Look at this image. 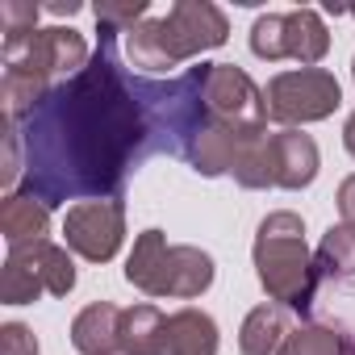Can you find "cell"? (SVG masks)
<instances>
[{
  "instance_id": "obj_1",
  "label": "cell",
  "mask_w": 355,
  "mask_h": 355,
  "mask_svg": "<svg viewBox=\"0 0 355 355\" xmlns=\"http://www.w3.org/2000/svg\"><path fill=\"white\" fill-rule=\"evenodd\" d=\"M96 34L101 46L88 67L55 84L17 125L26 150V180L17 193L46 209L67 201H121L130 171L159 150L146 76L121 67L113 30L96 26Z\"/></svg>"
},
{
  "instance_id": "obj_2",
  "label": "cell",
  "mask_w": 355,
  "mask_h": 355,
  "mask_svg": "<svg viewBox=\"0 0 355 355\" xmlns=\"http://www.w3.org/2000/svg\"><path fill=\"white\" fill-rule=\"evenodd\" d=\"M230 21L209 0H175L163 17H146L134 34H125V59L142 76H163L205 51L226 46Z\"/></svg>"
},
{
  "instance_id": "obj_3",
  "label": "cell",
  "mask_w": 355,
  "mask_h": 355,
  "mask_svg": "<svg viewBox=\"0 0 355 355\" xmlns=\"http://www.w3.org/2000/svg\"><path fill=\"white\" fill-rule=\"evenodd\" d=\"M251 259H255V276H259L268 301L305 318L313 297H318V280H322L318 263H313V251L305 243V218L293 214V209L268 214L255 230Z\"/></svg>"
},
{
  "instance_id": "obj_4",
  "label": "cell",
  "mask_w": 355,
  "mask_h": 355,
  "mask_svg": "<svg viewBox=\"0 0 355 355\" xmlns=\"http://www.w3.org/2000/svg\"><path fill=\"white\" fill-rule=\"evenodd\" d=\"M218 268L214 255L193 243H167L163 230H142L125 255V284H134L146 297H175L193 301L214 284Z\"/></svg>"
},
{
  "instance_id": "obj_5",
  "label": "cell",
  "mask_w": 355,
  "mask_h": 355,
  "mask_svg": "<svg viewBox=\"0 0 355 355\" xmlns=\"http://www.w3.org/2000/svg\"><path fill=\"white\" fill-rule=\"evenodd\" d=\"M0 55H5L9 76L38 80L46 88L71 80L92 59L84 34L71 30V26H51V30H30V34H17V38H5L0 42Z\"/></svg>"
},
{
  "instance_id": "obj_6",
  "label": "cell",
  "mask_w": 355,
  "mask_h": 355,
  "mask_svg": "<svg viewBox=\"0 0 355 355\" xmlns=\"http://www.w3.org/2000/svg\"><path fill=\"white\" fill-rule=\"evenodd\" d=\"M263 101H268L272 121H280L284 130H297V125L334 117L343 105V88H338L334 71H326V67H293V71H276L268 80Z\"/></svg>"
},
{
  "instance_id": "obj_7",
  "label": "cell",
  "mask_w": 355,
  "mask_h": 355,
  "mask_svg": "<svg viewBox=\"0 0 355 355\" xmlns=\"http://www.w3.org/2000/svg\"><path fill=\"white\" fill-rule=\"evenodd\" d=\"M76 288V263L67 247L59 243H34V247H9L5 276H0V301L5 305H30L42 293L67 297Z\"/></svg>"
},
{
  "instance_id": "obj_8",
  "label": "cell",
  "mask_w": 355,
  "mask_h": 355,
  "mask_svg": "<svg viewBox=\"0 0 355 355\" xmlns=\"http://www.w3.org/2000/svg\"><path fill=\"white\" fill-rule=\"evenodd\" d=\"M330 51V30L318 9H293V13H263L251 26V55L280 63L293 59L301 67H318Z\"/></svg>"
},
{
  "instance_id": "obj_9",
  "label": "cell",
  "mask_w": 355,
  "mask_h": 355,
  "mask_svg": "<svg viewBox=\"0 0 355 355\" xmlns=\"http://www.w3.org/2000/svg\"><path fill=\"white\" fill-rule=\"evenodd\" d=\"M63 243L88 263H109L125 243V205L121 201H80L63 218Z\"/></svg>"
},
{
  "instance_id": "obj_10",
  "label": "cell",
  "mask_w": 355,
  "mask_h": 355,
  "mask_svg": "<svg viewBox=\"0 0 355 355\" xmlns=\"http://www.w3.org/2000/svg\"><path fill=\"white\" fill-rule=\"evenodd\" d=\"M268 150H272V184H276V189L297 193V189H309V184L318 180L322 155H318V142H313L309 134H301V130H280V134H272Z\"/></svg>"
},
{
  "instance_id": "obj_11",
  "label": "cell",
  "mask_w": 355,
  "mask_h": 355,
  "mask_svg": "<svg viewBox=\"0 0 355 355\" xmlns=\"http://www.w3.org/2000/svg\"><path fill=\"white\" fill-rule=\"evenodd\" d=\"M218 347H222V334H218V322L205 309L189 305V309L167 313L159 355H218Z\"/></svg>"
},
{
  "instance_id": "obj_12",
  "label": "cell",
  "mask_w": 355,
  "mask_h": 355,
  "mask_svg": "<svg viewBox=\"0 0 355 355\" xmlns=\"http://www.w3.org/2000/svg\"><path fill=\"white\" fill-rule=\"evenodd\" d=\"M121 313L113 301H96L76 313L71 322V347L80 355H117L121 351Z\"/></svg>"
},
{
  "instance_id": "obj_13",
  "label": "cell",
  "mask_w": 355,
  "mask_h": 355,
  "mask_svg": "<svg viewBox=\"0 0 355 355\" xmlns=\"http://www.w3.org/2000/svg\"><path fill=\"white\" fill-rule=\"evenodd\" d=\"M288 313H293V309H284V305H276V301L255 305V309L243 318L239 351H243V355H280L284 343H288V334L297 330Z\"/></svg>"
},
{
  "instance_id": "obj_14",
  "label": "cell",
  "mask_w": 355,
  "mask_h": 355,
  "mask_svg": "<svg viewBox=\"0 0 355 355\" xmlns=\"http://www.w3.org/2000/svg\"><path fill=\"white\" fill-rule=\"evenodd\" d=\"M0 234H5L9 247H34L46 243L51 234V209L26 193H9L5 205H0Z\"/></svg>"
},
{
  "instance_id": "obj_15",
  "label": "cell",
  "mask_w": 355,
  "mask_h": 355,
  "mask_svg": "<svg viewBox=\"0 0 355 355\" xmlns=\"http://www.w3.org/2000/svg\"><path fill=\"white\" fill-rule=\"evenodd\" d=\"M163 326H167V318L150 301L130 305L121 313V355H159Z\"/></svg>"
},
{
  "instance_id": "obj_16",
  "label": "cell",
  "mask_w": 355,
  "mask_h": 355,
  "mask_svg": "<svg viewBox=\"0 0 355 355\" xmlns=\"http://www.w3.org/2000/svg\"><path fill=\"white\" fill-rule=\"evenodd\" d=\"M313 263H318L322 280H351L355 276V226H347V222L330 226L313 251Z\"/></svg>"
},
{
  "instance_id": "obj_17",
  "label": "cell",
  "mask_w": 355,
  "mask_h": 355,
  "mask_svg": "<svg viewBox=\"0 0 355 355\" xmlns=\"http://www.w3.org/2000/svg\"><path fill=\"white\" fill-rule=\"evenodd\" d=\"M280 355H355L351 334H343L338 326H322V322H305L288 334Z\"/></svg>"
},
{
  "instance_id": "obj_18",
  "label": "cell",
  "mask_w": 355,
  "mask_h": 355,
  "mask_svg": "<svg viewBox=\"0 0 355 355\" xmlns=\"http://www.w3.org/2000/svg\"><path fill=\"white\" fill-rule=\"evenodd\" d=\"M92 13H96V26H105L113 34H134L146 21L150 5H146V0H101Z\"/></svg>"
},
{
  "instance_id": "obj_19",
  "label": "cell",
  "mask_w": 355,
  "mask_h": 355,
  "mask_svg": "<svg viewBox=\"0 0 355 355\" xmlns=\"http://www.w3.org/2000/svg\"><path fill=\"white\" fill-rule=\"evenodd\" d=\"M38 17H42V5H34V0H5L0 5V34L5 38L30 34L38 30Z\"/></svg>"
},
{
  "instance_id": "obj_20",
  "label": "cell",
  "mask_w": 355,
  "mask_h": 355,
  "mask_svg": "<svg viewBox=\"0 0 355 355\" xmlns=\"http://www.w3.org/2000/svg\"><path fill=\"white\" fill-rule=\"evenodd\" d=\"M0 355H38L34 330L21 326V322H5L0 326Z\"/></svg>"
},
{
  "instance_id": "obj_21",
  "label": "cell",
  "mask_w": 355,
  "mask_h": 355,
  "mask_svg": "<svg viewBox=\"0 0 355 355\" xmlns=\"http://www.w3.org/2000/svg\"><path fill=\"white\" fill-rule=\"evenodd\" d=\"M334 201H338V214H343V222H347V226H355V171H351L347 180L338 184V197H334Z\"/></svg>"
},
{
  "instance_id": "obj_22",
  "label": "cell",
  "mask_w": 355,
  "mask_h": 355,
  "mask_svg": "<svg viewBox=\"0 0 355 355\" xmlns=\"http://www.w3.org/2000/svg\"><path fill=\"white\" fill-rule=\"evenodd\" d=\"M84 5H80V0H55V5H46L42 13H55V17H76Z\"/></svg>"
},
{
  "instance_id": "obj_23",
  "label": "cell",
  "mask_w": 355,
  "mask_h": 355,
  "mask_svg": "<svg viewBox=\"0 0 355 355\" xmlns=\"http://www.w3.org/2000/svg\"><path fill=\"white\" fill-rule=\"evenodd\" d=\"M343 146H347V155L355 159V113L347 117V125H343Z\"/></svg>"
},
{
  "instance_id": "obj_24",
  "label": "cell",
  "mask_w": 355,
  "mask_h": 355,
  "mask_svg": "<svg viewBox=\"0 0 355 355\" xmlns=\"http://www.w3.org/2000/svg\"><path fill=\"white\" fill-rule=\"evenodd\" d=\"M351 80H355V59H351Z\"/></svg>"
},
{
  "instance_id": "obj_25",
  "label": "cell",
  "mask_w": 355,
  "mask_h": 355,
  "mask_svg": "<svg viewBox=\"0 0 355 355\" xmlns=\"http://www.w3.org/2000/svg\"><path fill=\"white\" fill-rule=\"evenodd\" d=\"M347 13H351V17H355V9H347Z\"/></svg>"
}]
</instances>
